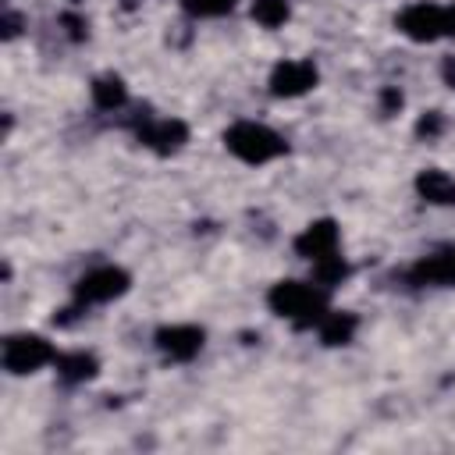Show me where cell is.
<instances>
[{"instance_id": "1", "label": "cell", "mask_w": 455, "mask_h": 455, "mask_svg": "<svg viewBox=\"0 0 455 455\" xmlns=\"http://www.w3.org/2000/svg\"><path fill=\"white\" fill-rule=\"evenodd\" d=\"M270 309L284 320H291L295 327H313L323 320L327 313V295L316 291L313 284H302V281H277L267 295Z\"/></svg>"}, {"instance_id": "2", "label": "cell", "mask_w": 455, "mask_h": 455, "mask_svg": "<svg viewBox=\"0 0 455 455\" xmlns=\"http://www.w3.org/2000/svg\"><path fill=\"white\" fill-rule=\"evenodd\" d=\"M224 146H228L238 160H245V164H267V160H274V156L284 153L281 135L270 132V128L259 124V121H238V124H231V128L224 132Z\"/></svg>"}, {"instance_id": "3", "label": "cell", "mask_w": 455, "mask_h": 455, "mask_svg": "<svg viewBox=\"0 0 455 455\" xmlns=\"http://www.w3.org/2000/svg\"><path fill=\"white\" fill-rule=\"evenodd\" d=\"M53 359H57L53 345L39 334H14L4 345V370L7 373H32V370H39Z\"/></svg>"}, {"instance_id": "4", "label": "cell", "mask_w": 455, "mask_h": 455, "mask_svg": "<svg viewBox=\"0 0 455 455\" xmlns=\"http://www.w3.org/2000/svg\"><path fill=\"white\" fill-rule=\"evenodd\" d=\"M124 291H128V274L121 267H96L85 277H78L75 302L78 306H96V302H110Z\"/></svg>"}, {"instance_id": "5", "label": "cell", "mask_w": 455, "mask_h": 455, "mask_svg": "<svg viewBox=\"0 0 455 455\" xmlns=\"http://www.w3.org/2000/svg\"><path fill=\"white\" fill-rule=\"evenodd\" d=\"M398 28L402 36H409L412 43H434L441 36H448V21H444V7L437 4H412L398 14Z\"/></svg>"}, {"instance_id": "6", "label": "cell", "mask_w": 455, "mask_h": 455, "mask_svg": "<svg viewBox=\"0 0 455 455\" xmlns=\"http://www.w3.org/2000/svg\"><path fill=\"white\" fill-rule=\"evenodd\" d=\"M316 85V68L309 60H281L274 71H270V92L274 96H302Z\"/></svg>"}, {"instance_id": "7", "label": "cell", "mask_w": 455, "mask_h": 455, "mask_svg": "<svg viewBox=\"0 0 455 455\" xmlns=\"http://www.w3.org/2000/svg\"><path fill=\"white\" fill-rule=\"evenodd\" d=\"M156 348L174 359V363H188L199 355L203 348V331L192 327V323H174V327H160L156 331Z\"/></svg>"}, {"instance_id": "8", "label": "cell", "mask_w": 455, "mask_h": 455, "mask_svg": "<svg viewBox=\"0 0 455 455\" xmlns=\"http://www.w3.org/2000/svg\"><path fill=\"white\" fill-rule=\"evenodd\" d=\"M139 142L149 146V149H156V153H174V149H181V146L188 142V128H185V121H178V117L146 121V124L139 128Z\"/></svg>"}, {"instance_id": "9", "label": "cell", "mask_w": 455, "mask_h": 455, "mask_svg": "<svg viewBox=\"0 0 455 455\" xmlns=\"http://www.w3.org/2000/svg\"><path fill=\"white\" fill-rule=\"evenodd\" d=\"M295 252L306 256V259H323V256L338 252V224L334 220H313L295 238Z\"/></svg>"}, {"instance_id": "10", "label": "cell", "mask_w": 455, "mask_h": 455, "mask_svg": "<svg viewBox=\"0 0 455 455\" xmlns=\"http://www.w3.org/2000/svg\"><path fill=\"white\" fill-rule=\"evenodd\" d=\"M409 277L412 284H455V245L423 256Z\"/></svg>"}, {"instance_id": "11", "label": "cell", "mask_w": 455, "mask_h": 455, "mask_svg": "<svg viewBox=\"0 0 455 455\" xmlns=\"http://www.w3.org/2000/svg\"><path fill=\"white\" fill-rule=\"evenodd\" d=\"M416 192H419L427 203H434V206H451V203H455V178L444 174V171H437V167L419 171V174H416Z\"/></svg>"}, {"instance_id": "12", "label": "cell", "mask_w": 455, "mask_h": 455, "mask_svg": "<svg viewBox=\"0 0 455 455\" xmlns=\"http://www.w3.org/2000/svg\"><path fill=\"white\" fill-rule=\"evenodd\" d=\"M316 327H320V341L323 345H348L352 334H355V327H359V320L352 313H331L327 309Z\"/></svg>"}, {"instance_id": "13", "label": "cell", "mask_w": 455, "mask_h": 455, "mask_svg": "<svg viewBox=\"0 0 455 455\" xmlns=\"http://www.w3.org/2000/svg\"><path fill=\"white\" fill-rule=\"evenodd\" d=\"M57 370H60V377H64L68 384H82V380L96 377L100 363H96V355H89V352H68V355H57Z\"/></svg>"}, {"instance_id": "14", "label": "cell", "mask_w": 455, "mask_h": 455, "mask_svg": "<svg viewBox=\"0 0 455 455\" xmlns=\"http://www.w3.org/2000/svg\"><path fill=\"white\" fill-rule=\"evenodd\" d=\"M124 100H128V89L117 75H100L92 82V103L100 110H117V107H124Z\"/></svg>"}, {"instance_id": "15", "label": "cell", "mask_w": 455, "mask_h": 455, "mask_svg": "<svg viewBox=\"0 0 455 455\" xmlns=\"http://www.w3.org/2000/svg\"><path fill=\"white\" fill-rule=\"evenodd\" d=\"M313 277H316V284L334 288V284H341V281L348 277V263H345L338 252H331V256H323V259H313Z\"/></svg>"}, {"instance_id": "16", "label": "cell", "mask_w": 455, "mask_h": 455, "mask_svg": "<svg viewBox=\"0 0 455 455\" xmlns=\"http://www.w3.org/2000/svg\"><path fill=\"white\" fill-rule=\"evenodd\" d=\"M252 18L267 28H277L288 21V0H252Z\"/></svg>"}, {"instance_id": "17", "label": "cell", "mask_w": 455, "mask_h": 455, "mask_svg": "<svg viewBox=\"0 0 455 455\" xmlns=\"http://www.w3.org/2000/svg\"><path fill=\"white\" fill-rule=\"evenodd\" d=\"M238 0H181V7L196 18H217V14H228Z\"/></svg>"}, {"instance_id": "18", "label": "cell", "mask_w": 455, "mask_h": 455, "mask_svg": "<svg viewBox=\"0 0 455 455\" xmlns=\"http://www.w3.org/2000/svg\"><path fill=\"white\" fill-rule=\"evenodd\" d=\"M441 128H444V117H441L437 110H430V114H423V117L416 121V135H419V139H434V135H441Z\"/></svg>"}, {"instance_id": "19", "label": "cell", "mask_w": 455, "mask_h": 455, "mask_svg": "<svg viewBox=\"0 0 455 455\" xmlns=\"http://www.w3.org/2000/svg\"><path fill=\"white\" fill-rule=\"evenodd\" d=\"M380 110H384V114H398V110H402V92H398L395 85H387V89L380 92Z\"/></svg>"}, {"instance_id": "20", "label": "cell", "mask_w": 455, "mask_h": 455, "mask_svg": "<svg viewBox=\"0 0 455 455\" xmlns=\"http://www.w3.org/2000/svg\"><path fill=\"white\" fill-rule=\"evenodd\" d=\"M60 25L68 28V36H71V39H85V32H89V25H85L78 14H64V18H60Z\"/></svg>"}, {"instance_id": "21", "label": "cell", "mask_w": 455, "mask_h": 455, "mask_svg": "<svg viewBox=\"0 0 455 455\" xmlns=\"http://www.w3.org/2000/svg\"><path fill=\"white\" fill-rule=\"evenodd\" d=\"M0 28H4V39H14V36L21 32V14H14V11H4V21H0Z\"/></svg>"}, {"instance_id": "22", "label": "cell", "mask_w": 455, "mask_h": 455, "mask_svg": "<svg viewBox=\"0 0 455 455\" xmlns=\"http://www.w3.org/2000/svg\"><path fill=\"white\" fill-rule=\"evenodd\" d=\"M441 75H444V82L455 89V57H448V60L441 64Z\"/></svg>"}, {"instance_id": "23", "label": "cell", "mask_w": 455, "mask_h": 455, "mask_svg": "<svg viewBox=\"0 0 455 455\" xmlns=\"http://www.w3.org/2000/svg\"><path fill=\"white\" fill-rule=\"evenodd\" d=\"M444 21H448V32H455V4L444 7Z\"/></svg>"}]
</instances>
